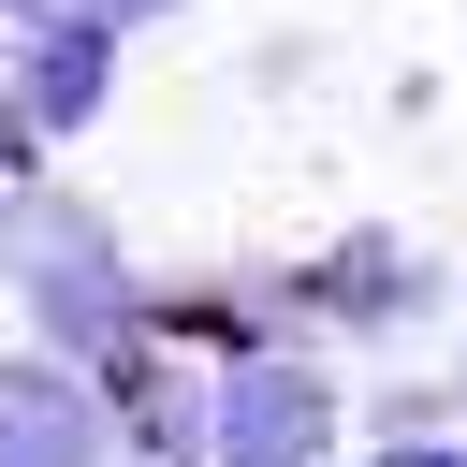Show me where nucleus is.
Returning a JSON list of instances; mask_svg holds the SVG:
<instances>
[{"label": "nucleus", "mask_w": 467, "mask_h": 467, "mask_svg": "<svg viewBox=\"0 0 467 467\" xmlns=\"http://www.w3.org/2000/svg\"><path fill=\"white\" fill-rule=\"evenodd\" d=\"M0 292L29 306V336H44L58 365H102L117 336H161L117 219H88V204H15V219H0Z\"/></svg>", "instance_id": "obj_1"}, {"label": "nucleus", "mask_w": 467, "mask_h": 467, "mask_svg": "<svg viewBox=\"0 0 467 467\" xmlns=\"http://www.w3.org/2000/svg\"><path fill=\"white\" fill-rule=\"evenodd\" d=\"M204 452L219 467H321L336 452V379L292 365V350H234L219 394H204Z\"/></svg>", "instance_id": "obj_2"}, {"label": "nucleus", "mask_w": 467, "mask_h": 467, "mask_svg": "<svg viewBox=\"0 0 467 467\" xmlns=\"http://www.w3.org/2000/svg\"><path fill=\"white\" fill-rule=\"evenodd\" d=\"M88 379H102V438H131V467H219V452H204V394H190V379H161V350H146V336H117Z\"/></svg>", "instance_id": "obj_3"}, {"label": "nucleus", "mask_w": 467, "mask_h": 467, "mask_svg": "<svg viewBox=\"0 0 467 467\" xmlns=\"http://www.w3.org/2000/svg\"><path fill=\"white\" fill-rule=\"evenodd\" d=\"M15 102H29V131H88L102 102H117V29L73 0V15H29V73H15Z\"/></svg>", "instance_id": "obj_4"}, {"label": "nucleus", "mask_w": 467, "mask_h": 467, "mask_svg": "<svg viewBox=\"0 0 467 467\" xmlns=\"http://www.w3.org/2000/svg\"><path fill=\"white\" fill-rule=\"evenodd\" d=\"M423 292H438V277H423V263H409L379 219H350V234L306 263V306H321V321H350V336H394V321H423Z\"/></svg>", "instance_id": "obj_5"}, {"label": "nucleus", "mask_w": 467, "mask_h": 467, "mask_svg": "<svg viewBox=\"0 0 467 467\" xmlns=\"http://www.w3.org/2000/svg\"><path fill=\"white\" fill-rule=\"evenodd\" d=\"M0 467H102V379L0 365Z\"/></svg>", "instance_id": "obj_6"}, {"label": "nucleus", "mask_w": 467, "mask_h": 467, "mask_svg": "<svg viewBox=\"0 0 467 467\" xmlns=\"http://www.w3.org/2000/svg\"><path fill=\"white\" fill-rule=\"evenodd\" d=\"M379 467H467V452H452V438H423V423H394V438H379Z\"/></svg>", "instance_id": "obj_7"}, {"label": "nucleus", "mask_w": 467, "mask_h": 467, "mask_svg": "<svg viewBox=\"0 0 467 467\" xmlns=\"http://www.w3.org/2000/svg\"><path fill=\"white\" fill-rule=\"evenodd\" d=\"M15 161H29V117H0V175H15Z\"/></svg>", "instance_id": "obj_8"}, {"label": "nucleus", "mask_w": 467, "mask_h": 467, "mask_svg": "<svg viewBox=\"0 0 467 467\" xmlns=\"http://www.w3.org/2000/svg\"><path fill=\"white\" fill-rule=\"evenodd\" d=\"M0 15H15V29H29V15H73V0H0Z\"/></svg>", "instance_id": "obj_9"}]
</instances>
